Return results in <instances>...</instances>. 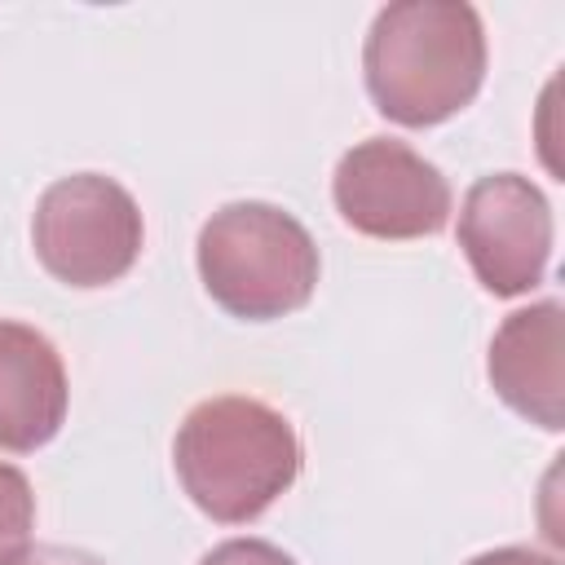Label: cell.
I'll return each instance as SVG.
<instances>
[{"mask_svg":"<svg viewBox=\"0 0 565 565\" xmlns=\"http://www.w3.org/2000/svg\"><path fill=\"white\" fill-rule=\"evenodd\" d=\"M375 110L402 128H433L459 115L486 79V31L472 4L402 0L384 4L362 49Z\"/></svg>","mask_w":565,"mask_h":565,"instance_id":"obj_1","label":"cell"},{"mask_svg":"<svg viewBox=\"0 0 565 565\" xmlns=\"http://www.w3.org/2000/svg\"><path fill=\"white\" fill-rule=\"evenodd\" d=\"M172 463L203 516L243 525L300 477V437L269 402L225 393L199 402L181 419Z\"/></svg>","mask_w":565,"mask_h":565,"instance_id":"obj_2","label":"cell"},{"mask_svg":"<svg viewBox=\"0 0 565 565\" xmlns=\"http://www.w3.org/2000/svg\"><path fill=\"white\" fill-rule=\"evenodd\" d=\"M199 278L225 313L269 322L309 305L318 247L309 230L274 203H225L199 230Z\"/></svg>","mask_w":565,"mask_h":565,"instance_id":"obj_3","label":"cell"},{"mask_svg":"<svg viewBox=\"0 0 565 565\" xmlns=\"http://www.w3.org/2000/svg\"><path fill=\"white\" fill-rule=\"evenodd\" d=\"M141 238L137 199L102 172L53 181L31 216L35 256L66 287H106L124 278L141 256Z\"/></svg>","mask_w":565,"mask_h":565,"instance_id":"obj_4","label":"cell"},{"mask_svg":"<svg viewBox=\"0 0 565 565\" xmlns=\"http://www.w3.org/2000/svg\"><path fill=\"white\" fill-rule=\"evenodd\" d=\"M331 199L344 225L366 238H424L450 221V181L419 150L366 137L340 154Z\"/></svg>","mask_w":565,"mask_h":565,"instance_id":"obj_5","label":"cell"},{"mask_svg":"<svg viewBox=\"0 0 565 565\" xmlns=\"http://www.w3.org/2000/svg\"><path fill=\"white\" fill-rule=\"evenodd\" d=\"M459 247L494 296H525L552 260V207L521 172L481 177L459 207Z\"/></svg>","mask_w":565,"mask_h":565,"instance_id":"obj_6","label":"cell"},{"mask_svg":"<svg viewBox=\"0 0 565 565\" xmlns=\"http://www.w3.org/2000/svg\"><path fill=\"white\" fill-rule=\"evenodd\" d=\"M490 384L530 424L565 428V309L561 300H539L503 318L490 340Z\"/></svg>","mask_w":565,"mask_h":565,"instance_id":"obj_7","label":"cell"},{"mask_svg":"<svg viewBox=\"0 0 565 565\" xmlns=\"http://www.w3.org/2000/svg\"><path fill=\"white\" fill-rule=\"evenodd\" d=\"M66 366L53 340L26 322L0 318V450L31 455L66 419Z\"/></svg>","mask_w":565,"mask_h":565,"instance_id":"obj_8","label":"cell"},{"mask_svg":"<svg viewBox=\"0 0 565 565\" xmlns=\"http://www.w3.org/2000/svg\"><path fill=\"white\" fill-rule=\"evenodd\" d=\"M35 530V494L22 468L0 459V565L13 561Z\"/></svg>","mask_w":565,"mask_h":565,"instance_id":"obj_9","label":"cell"},{"mask_svg":"<svg viewBox=\"0 0 565 565\" xmlns=\"http://www.w3.org/2000/svg\"><path fill=\"white\" fill-rule=\"evenodd\" d=\"M199 565H296V561L265 539H230V543H216Z\"/></svg>","mask_w":565,"mask_h":565,"instance_id":"obj_10","label":"cell"},{"mask_svg":"<svg viewBox=\"0 0 565 565\" xmlns=\"http://www.w3.org/2000/svg\"><path fill=\"white\" fill-rule=\"evenodd\" d=\"M4 565H102L93 552H84V547H62V543H26L13 561H4Z\"/></svg>","mask_w":565,"mask_h":565,"instance_id":"obj_11","label":"cell"},{"mask_svg":"<svg viewBox=\"0 0 565 565\" xmlns=\"http://www.w3.org/2000/svg\"><path fill=\"white\" fill-rule=\"evenodd\" d=\"M468 565H561V561L547 552H534V547H490V552L472 556Z\"/></svg>","mask_w":565,"mask_h":565,"instance_id":"obj_12","label":"cell"}]
</instances>
